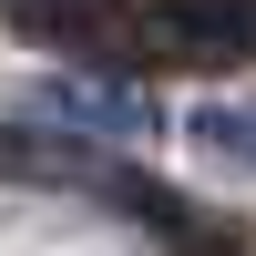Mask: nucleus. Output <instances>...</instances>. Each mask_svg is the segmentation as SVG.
<instances>
[{
  "label": "nucleus",
  "instance_id": "nucleus-1",
  "mask_svg": "<svg viewBox=\"0 0 256 256\" xmlns=\"http://www.w3.org/2000/svg\"><path fill=\"white\" fill-rule=\"evenodd\" d=\"M184 144L226 174H256V102H195L184 113Z\"/></svg>",
  "mask_w": 256,
  "mask_h": 256
}]
</instances>
